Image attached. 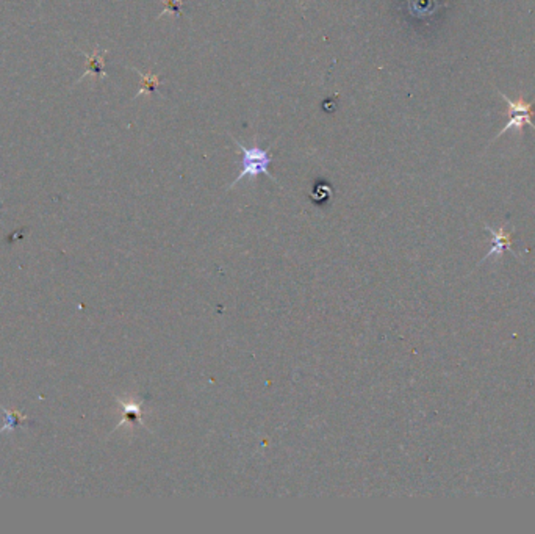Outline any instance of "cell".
<instances>
[{
	"label": "cell",
	"mask_w": 535,
	"mask_h": 534,
	"mask_svg": "<svg viewBox=\"0 0 535 534\" xmlns=\"http://www.w3.org/2000/svg\"><path fill=\"white\" fill-rule=\"evenodd\" d=\"M232 140H233L235 145L241 149V154H243V164H241V171L238 174V178L232 182L229 188L237 185L241 179L257 178L258 174H265L270 179L276 180V178H272V174L270 173V165L272 161V157L270 154H268L266 149H262L258 146L247 147L244 145H241L238 140H235L233 136H232Z\"/></svg>",
	"instance_id": "obj_1"
},
{
	"label": "cell",
	"mask_w": 535,
	"mask_h": 534,
	"mask_svg": "<svg viewBox=\"0 0 535 534\" xmlns=\"http://www.w3.org/2000/svg\"><path fill=\"white\" fill-rule=\"evenodd\" d=\"M499 94L507 103V108H506L507 122L506 126L499 130V134L494 136V140H498L501 135H504L506 132H508V130H517L518 134H521V130H523L525 126H529L535 130V124L532 121V118L535 116L534 113L535 102H526L523 96H518V99H508L504 93H499Z\"/></svg>",
	"instance_id": "obj_2"
},
{
	"label": "cell",
	"mask_w": 535,
	"mask_h": 534,
	"mask_svg": "<svg viewBox=\"0 0 535 534\" xmlns=\"http://www.w3.org/2000/svg\"><path fill=\"white\" fill-rule=\"evenodd\" d=\"M485 229L492 233L494 242H493L492 250L488 251L485 254V257L481 260V264L485 262V260L490 259L492 256H501V252L504 251V250H508V251L515 254V257H518V254L512 250V233L506 231V226H501L498 231H494L493 227L485 224Z\"/></svg>",
	"instance_id": "obj_3"
},
{
	"label": "cell",
	"mask_w": 535,
	"mask_h": 534,
	"mask_svg": "<svg viewBox=\"0 0 535 534\" xmlns=\"http://www.w3.org/2000/svg\"><path fill=\"white\" fill-rule=\"evenodd\" d=\"M105 55H107V52H102L99 49H96L93 52V55H87L88 68H87V73L83 74V77H87L88 74H94L97 77H105L107 74H105V71H103V68H105Z\"/></svg>",
	"instance_id": "obj_4"
},
{
	"label": "cell",
	"mask_w": 535,
	"mask_h": 534,
	"mask_svg": "<svg viewBox=\"0 0 535 534\" xmlns=\"http://www.w3.org/2000/svg\"><path fill=\"white\" fill-rule=\"evenodd\" d=\"M136 73L142 77L140 91L136 96H141V94H146V93H154L156 87L160 85V77L155 75V74H142L141 71H136Z\"/></svg>",
	"instance_id": "obj_5"
},
{
	"label": "cell",
	"mask_w": 535,
	"mask_h": 534,
	"mask_svg": "<svg viewBox=\"0 0 535 534\" xmlns=\"http://www.w3.org/2000/svg\"><path fill=\"white\" fill-rule=\"evenodd\" d=\"M163 3H165V10L161 11L160 16L166 15V13H173L174 16L182 15L180 8H182V3H184L182 0H163Z\"/></svg>",
	"instance_id": "obj_6"
},
{
	"label": "cell",
	"mask_w": 535,
	"mask_h": 534,
	"mask_svg": "<svg viewBox=\"0 0 535 534\" xmlns=\"http://www.w3.org/2000/svg\"><path fill=\"white\" fill-rule=\"evenodd\" d=\"M3 412L6 415V421L8 423H6V426L2 429V431H5V429H10V428L13 429L16 425H19V421H22L21 417H19L16 412H10V411H6V409H3Z\"/></svg>",
	"instance_id": "obj_7"
}]
</instances>
